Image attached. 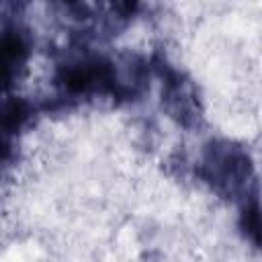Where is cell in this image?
Wrapping results in <instances>:
<instances>
[{"label": "cell", "instance_id": "cell-1", "mask_svg": "<svg viewBox=\"0 0 262 262\" xmlns=\"http://www.w3.org/2000/svg\"><path fill=\"white\" fill-rule=\"evenodd\" d=\"M244 229L248 237L262 248V209L258 203H252L244 209Z\"/></svg>", "mask_w": 262, "mask_h": 262}]
</instances>
